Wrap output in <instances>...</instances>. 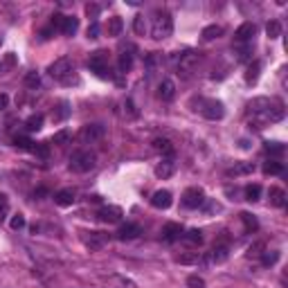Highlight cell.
I'll use <instances>...</instances> for the list:
<instances>
[{
	"mask_svg": "<svg viewBox=\"0 0 288 288\" xmlns=\"http://www.w3.org/2000/svg\"><path fill=\"white\" fill-rule=\"evenodd\" d=\"M173 171H176V162H173V158H165V160L158 162V167H156V176L162 178V180L173 176Z\"/></svg>",
	"mask_w": 288,
	"mask_h": 288,
	"instance_id": "cell-17",
	"label": "cell"
},
{
	"mask_svg": "<svg viewBox=\"0 0 288 288\" xmlns=\"http://www.w3.org/2000/svg\"><path fill=\"white\" fill-rule=\"evenodd\" d=\"M223 27L221 25H210V27H205L203 30V38L205 41H214V38H218V36H223Z\"/></svg>",
	"mask_w": 288,
	"mask_h": 288,
	"instance_id": "cell-28",
	"label": "cell"
},
{
	"mask_svg": "<svg viewBox=\"0 0 288 288\" xmlns=\"http://www.w3.org/2000/svg\"><path fill=\"white\" fill-rule=\"evenodd\" d=\"M158 95H160L162 101H171L173 95H176V83L171 79H162L160 86H158Z\"/></svg>",
	"mask_w": 288,
	"mask_h": 288,
	"instance_id": "cell-18",
	"label": "cell"
},
{
	"mask_svg": "<svg viewBox=\"0 0 288 288\" xmlns=\"http://www.w3.org/2000/svg\"><path fill=\"white\" fill-rule=\"evenodd\" d=\"M68 140H70V133H68V131H59V133H54L52 142H54V144H65Z\"/></svg>",
	"mask_w": 288,
	"mask_h": 288,
	"instance_id": "cell-46",
	"label": "cell"
},
{
	"mask_svg": "<svg viewBox=\"0 0 288 288\" xmlns=\"http://www.w3.org/2000/svg\"><path fill=\"white\" fill-rule=\"evenodd\" d=\"M48 72H50V77L56 79V81H61V83H72V81H77V79H72V63H70V59H56L54 63H50L48 68Z\"/></svg>",
	"mask_w": 288,
	"mask_h": 288,
	"instance_id": "cell-3",
	"label": "cell"
},
{
	"mask_svg": "<svg viewBox=\"0 0 288 288\" xmlns=\"http://www.w3.org/2000/svg\"><path fill=\"white\" fill-rule=\"evenodd\" d=\"M201 61V52H194V50H187V52L180 54V61H178V72H183L185 77H189L191 72L196 70Z\"/></svg>",
	"mask_w": 288,
	"mask_h": 288,
	"instance_id": "cell-8",
	"label": "cell"
},
{
	"mask_svg": "<svg viewBox=\"0 0 288 288\" xmlns=\"http://www.w3.org/2000/svg\"><path fill=\"white\" fill-rule=\"evenodd\" d=\"M88 68L97 72L99 77H106V70H108V52H106V50H95V52H90Z\"/></svg>",
	"mask_w": 288,
	"mask_h": 288,
	"instance_id": "cell-7",
	"label": "cell"
},
{
	"mask_svg": "<svg viewBox=\"0 0 288 288\" xmlns=\"http://www.w3.org/2000/svg\"><path fill=\"white\" fill-rule=\"evenodd\" d=\"M187 286L189 288H205V279L198 277V275H191V277H187Z\"/></svg>",
	"mask_w": 288,
	"mask_h": 288,
	"instance_id": "cell-40",
	"label": "cell"
},
{
	"mask_svg": "<svg viewBox=\"0 0 288 288\" xmlns=\"http://www.w3.org/2000/svg\"><path fill=\"white\" fill-rule=\"evenodd\" d=\"M0 45H3V36H0Z\"/></svg>",
	"mask_w": 288,
	"mask_h": 288,
	"instance_id": "cell-51",
	"label": "cell"
},
{
	"mask_svg": "<svg viewBox=\"0 0 288 288\" xmlns=\"http://www.w3.org/2000/svg\"><path fill=\"white\" fill-rule=\"evenodd\" d=\"M68 115H70V108H68V101H61V104H59V110L52 113V120H54V122H61V120H65Z\"/></svg>",
	"mask_w": 288,
	"mask_h": 288,
	"instance_id": "cell-36",
	"label": "cell"
},
{
	"mask_svg": "<svg viewBox=\"0 0 288 288\" xmlns=\"http://www.w3.org/2000/svg\"><path fill=\"white\" fill-rule=\"evenodd\" d=\"M101 135H104V126H101V124H88V126L81 128L79 140H81V142H95V140H99Z\"/></svg>",
	"mask_w": 288,
	"mask_h": 288,
	"instance_id": "cell-14",
	"label": "cell"
},
{
	"mask_svg": "<svg viewBox=\"0 0 288 288\" xmlns=\"http://www.w3.org/2000/svg\"><path fill=\"white\" fill-rule=\"evenodd\" d=\"M263 250H266V246H263L261 241H257V243H252V246H250L248 255H250V257H261V252H263Z\"/></svg>",
	"mask_w": 288,
	"mask_h": 288,
	"instance_id": "cell-43",
	"label": "cell"
},
{
	"mask_svg": "<svg viewBox=\"0 0 288 288\" xmlns=\"http://www.w3.org/2000/svg\"><path fill=\"white\" fill-rule=\"evenodd\" d=\"M266 34H268V38H279V36H281V25H279V20H270L268 25H266Z\"/></svg>",
	"mask_w": 288,
	"mask_h": 288,
	"instance_id": "cell-34",
	"label": "cell"
},
{
	"mask_svg": "<svg viewBox=\"0 0 288 288\" xmlns=\"http://www.w3.org/2000/svg\"><path fill=\"white\" fill-rule=\"evenodd\" d=\"M205 201H207L205 194L198 187H189L183 194V207H187V210H198V207L205 205Z\"/></svg>",
	"mask_w": 288,
	"mask_h": 288,
	"instance_id": "cell-10",
	"label": "cell"
},
{
	"mask_svg": "<svg viewBox=\"0 0 288 288\" xmlns=\"http://www.w3.org/2000/svg\"><path fill=\"white\" fill-rule=\"evenodd\" d=\"M266 153H270V156H284V151H286V146L281 144V142H266Z\"/></svg>",
	"mask_w": 288,
	"mask_h": 288,
	"instance_id": "cell-33",
	"label": "cell"
},
{
	"mask_svg": "<svg viewBox=\"0 0 288 288\" xmlns=\"http://www.w3.org/2000/svg\"><path fill=\"white\" fill-rule=\"evenodd\" d=\"M268 198L273 207H284L286 205V191L281 187H270L268 189Z\"/></svg>",
	"mask_w": 288,
	"mask_h": 288,
	"instance_id": "cell-20",
	"label": "cell"
},
{
	"mask_svg": "<svg viewBox=\"0 0 288 288\" xmlns=\"http://www.w3.org/2000/svg\"><path fill=\"white\" fill-rule=\"evenodd\" d=\"M97 216L101 218L104 223H117L120 218L124 216L122 214V207H117V205H106V207H101Z\"/></svg>",
	"mask_w": 288,
	"mask_h": 288,
	"instance_id": "cell-15",
	"label": "cell"
},
{
	"mask_svg": "<svg viewBox=\"0 0 288 288\" xmlns=\"http://www.w3.org/2000/svg\"><path fill=\"white\" fill-rule=\"evenodd\" d=\"M153 149L158 151V153H162V156H169V158L173 156V144L169 142L167 138H156L153 140Z\"/></svg>",
	"mask_w": 288,
	"mask_h": 288,
	"instance_id": "cell-23",
	"label": "cell"
},
{
	"mask_svg": "<svg viewBox=\"0 0 288 288\" xmlns=\"http://www.w3.org/2000/svg\"><path fill=\"white\" fill-rule=\"evenodd\" d=\"M173 32V18L169 11H156L153 23H151V34H153L156 41H165L171 36Z\"/></svg>",
	"mask_w": 288,
	"mask_h": 288,
	"instance_id": "cell-2",
	"label": "cell"
},
{
	"mask_svg": "<svg viewBox=\"0 0 288 288\" xmlns=\"http://www.w3.org/2000/svg\"><path fill=\"white\" fill-rule=\"evenodd\" d=\"M7 104H9V97H7V95H3V93H0V110H5V108H7Z\"/></svg>",
	"mask_w": 288,
	"mask_h": 288,
	"instance_id": "cell-49",
	"label": "cell"
},
{
	"mask_svg": "<svg viewBox=\"0 0 288 288\" xmlns=\"http://www.w3.org/2000/svg\"><path fill=\"white\" fill-rule=\"evenodd\" d=\"M286 115L284 101L277 97H255L248 104V124L250 128L255 126L257 131L270 126L275 122H281Z\"/></svg>",
	"mask_w": 288,
	"mask_h": 288,
	"instance_id": "cell-1",
	"label": "cell"
},
{
	"mask_svg": "<svg viewBox=\"0 0 288 288\" xmlns=\"http://www.w3.org/2000/svg\"><path fill=\"white\" fill-rule=\"evenodd\" d=\"M16 63V56H14V52H9L7 54V65H14Z\"/></svg>",
	"mask_w": 288,
	"mask_h": 288,
	"instance_id": "cell-50",
	"label": "cell"
},
{
	"mask_svg": "<svg viewBox=\"0 0 288 288\" xmlns=\"http://www.w3.org/2000/svg\"><path fill=\"white\" fill-rule=\"evenodd\" d=\"M171 203H173V196H171V191H167V189H158L156 194L151 196V205H153L156 210H169Z\"/></svg>",
	"mask_w": 288,
	"mask_h": 288,
	"instance_id": "cell-12",
	"label": "cell"
},
{
	"mask_svg": "<svg viewBox=\"0 0 288 288\" xmlns=\"http://www.w3.org/2000/svg\"><path fill=\"white\" fill-rule=\"evenodd\" d=\"M0 70H3V65H0Z\"/></svg>",
	"mask_w": 288,
	"mask_h": 288,
	"instance_id": "cell-52",
	"label": "cell"
},
{
	"mask_svg": "<svg viewBox=\"0 0 288 288\" xmlns=\"http://www.w3.org/2000/svg\"><path fill=\"white\" fill-rule=\"evenodd\" d=\"M52 30H59L65 36H75L79 30V20L75 16H63V14H54L52 16Z\"/></svg>",
	"mask_w": 288,
	"mask_h": 288,
	"instance_id": "cell-5",
	"label": "cell"
},
{
	"mask_svg": "<svg viewBox=\"0 0 288 288\" xmlns=\"http://www.w3.org/2000/svg\"><path fill=\"white\" fill-rule=\"evenodd\" d=\"M180 239H183L187 246H201L203 243V232L201 230H189V232H185Z\"/></svg>",
	"mask_w": 288,
	"mask_h": 288,
	"instance_id": "cell-25",
	"label": "cell"
},
{
	"mask_svg": "<svg viewBox=\"0 0 288 288\" xmlns=\"http://www.w3.org/2000/svg\"><path fill=\"white\" fill-rule=\"evenodd\" d=\"M133 30H135V34H140V36H144V32H146L144 16H135V20H133Z\"/></svg>",
	"mask_w": 288,
	"mask_h": 288,
	"instance_id": "cell-39",
	"label": "cell"
},
{
	"mask_svg": "<svg viewBox=\"0 0 288 288\" xmlns=\"http://www.w3.org/2000/svg\"><path fill=\"white\" fill-rule=\"evenodd\" d=\"M88 38H99V23H93L88 27Z\"/></svg>",
	"mask_w": 288,
	"mask_h": 288,
	"instance_id": "cell-48",
	"label": "cell"
},
{
	"mask_svg": "<svg viewBox=\"0 0 288 288\" xmlns=\"http://www.w3.org/2000/svg\"><path fill=\"white\" fill-rule=\"evenodd\" d=\"M230 257V248L228 246H214L212 252H205V255L201 257V263H205V266H214V263H225Z\"/></svg>",
	"mask_w": 288,
	"mask_h": 288,
	"instance_id": "cell-9",
	"label": "cell"
},
{
	"mask_svg": "<svg viewBox=\"0 0 288 288\" xmlns=\"http://www.w3.org/2000/svg\"><path fill=\"white\" fill-rule=\"evenodd\" d=\"M95 162H97V156H95L93 151H75V153L70 156V169L77 173L90 171V169L95 167Z\"/></svg>",
	"mask_w": 288,
	"mask_h": 288,
	"instance_id": "cell-4",
	"label": "cell"
},
{
	"mask_svg": "<svg viewBox=\"0 0 288 288\" xmlns=\"http://www.w3.org/2000/svg\"><path fill=\"white\" fill-rule=\"evenodd\" d=\"M279 261V250H263L261 252V263L263 266H275Z\"/></svg>",
	"mask_w": 288,
	"mask_h": 288,
	"instance_id": "cell-30",
	"label": "cell"
},
{
	"mask_svg": "<svg viewBox=\"0 0 288 288\" xmlns=\"http://www.w3.org/2000/svg\"><path fill=\"white\" fill-rule=\"evenodd\" d=\"M255 171V165L252 162H236L234 167L228 169V176H248V173Z\"/></svg>",
	"mask_w": 288,
	"mask_h": 288,
	"instance_id": "cell-22",
	"label": "cell"
},
{
	"mask_svg": "<svg viewBox=\"0 0 288 288\" xmlns=\"http://www.w3.org/2000/svg\"><path fill=\"white\" fill-rule=\"evenodd\" d=\"M25 126H27V131H41V128H43V115H41V113H36V115L27 117Z\"/></svg>",
	"mask_w": 288,
	"mask_h": 288,
	"instance_id": "cell-31",
	"label": "cell"
},
{
	"mask_svg": "<svg viewBox=\"0 0 288 288\" xmlns=\"http://www.w3.org/2000/svg\"><path fill=\"white\" fill-rule=\"evenodd\" d=\"M7 210H9V198L5 194H0V221L5 218V214H7Z\"/></svg>",
	"mask_w": 288,
	"mask_h": 288,
	"instance_id": "cell-47",
	"label": "cell"
},
{
	"mask_svg": "<svg viewBox=\"0 0 288 288\" xmlns=\"http://www.w3.org/2000/svg\"><path fill=\"white\" fill-rule=\"evenodd\" d=\"M124 30V23L120 16H113V18H108V36H120Z\"/></svg>",
	"mask_w": 288,
	"mask_h": 288,
	"instance_id": "cell-27",
	"label": "cell"
},
{
	"mask_svg": "<svg viewBox=\"0 0 288 288\" xmlns=\"http://www.w3.org/2000/svg\"><path fill=\"white\" fill-rule=\"evenodd\" d=\"M142 234V230H140V225L138 223H124L120 230H117V239L120 241H131L135 239V236H140Z\"/></svg>",
	"mask_w": 288,
	"mask_h": 288,
	"instance_id": "cell-16",
	"label": "cell"
},
{
	"mask_svg": "<svg viewBox=\"0 0 288 288\" xmlns=\"http://www.w3.org/2000/svg\"><path fill=\"white\" fill-rule=\"evenodd\" d=\"M25 86H27V88H34V90L41 86V77H38V72H27V77H25Z\"/></svg>",
	"mask_w": 288,
	"mask_h": 288,
	"instance_id": "cell-38",
	"label": "cell"
},
{
	"mask_svg": "<svg viewBox=\"0 0 288 288\" xmlns=\"http://www.w3.org/2000/svg\"><path fill=\"white\" fill-rule=\"evenodd\" d=\"M131 68H133V54L124 50V52L120 54V72H128Z\"/></svg>",
	"mask_w": 288,
	"mask_h": 288,
	"instance_id": "cell-32",
	"label": "cell"
},
{
	"mask_svg": "<svg viewBox=\"0 0 288 288\" xmlns=\"http://www.w3.org/2000/svg\"><path fill=\"white\" fill-rule=\"evenodd\" d=\"M259 196H261V187H259V185H248L246 187V201L255 203V201H259Z\"/></svg>",
	"mask_w": 288,
	"mask_h": 288,
	"instance_id": "cell-35",
	"label": "cell"
},
{
	"mask_svg": "<svg viewBox=\"0 0 288 288\" xmlns=\"http://www.w3.org/2000/svg\"><path fill=\"white\" fill-rule=\"evenodd\" d=\"M178 261H180V263H201V255H198V252H191V255H183V257H178Z\"/></svg>",
	"mask_w": 288,
	"mask_h": 288,
	"instance_id": "cell-42",
	"label": "cell"
},
{
	"mask_svg": "<svg viewBox=\"0 0 288 288\" xmlns=\"http://www.w3.org/2000/svg\"><path fill=\"white\" fill-rule=\"evenodd\" d=\"M257 34V25L255 23H243L239 30L234 32V43H250Z\"/></svg>",
	"mask_w": 288,
	"mask_h": 288,
	"instance_id": "cell-13",
	"label": "cell"
},
{
	"mask_svg": "<svg viewBox=\"0 0 288 288\" xmlns=\"http://www.w3.org/2000/svg\"><path fill=\"white\" fill-rule=\"evenodd\" d=\"M198 110L203 113V117H207V120H221L225 115V108L221 101L216 99H201L198 101Z\"/></svg>",
	"mask_w": 288,
	"mask_h": 288,
	"instance_id": "cell-6",
	"label": "cell"
},
{
	"mask_svg": "<svg viewBox=\"0 0 288 288\" xmlns=\"http://www.w3.org/2000/svg\"><path fill=\"white\" fill-rule=\"evenodd\" d=\"M241 221H243V225H246V232H257L259 230V221L250 212H241Z\"/></svg>",
	"mask_w": 288,
	"mask_h": 288,
	"instance_id": "cell-26",
	"label": "cell"
},
{
	"mask_svg": "<svg viewBox=\"0 0 288 288\" xmlns=\"http://www.w3.org/2000/svg\"><path fill=\"white\" fill-rule=\"evenodd\" d=\"M14 144L18 146V149H27V151L34 149V142H32L30 138H27V135H16V138H14Z\"/></svg>",
	"mask_w": 288,
	"mask_h": 288,
	"instance_id": "cell-37",
	"label": "cell"
},
{
	"mask_svg": "<svg viewBox=\"0 0 288 288\" xmlns=\"http://www.w3.org/2000/svg\"><path fill=\"white\" fill-rule=\"evenodd\" d=\"M162 234H165L167 243H173V241H178L180 236H183V225L180 223H167L165 230H162Z\"/></svg>",
	"mask_w": 288,
	"mask_h": 288,
	"instance_id": "cell-19",
	"label": "cell"
},
{
	"mask_svg": "<svg viewBox=\"0 0 288 288\" xmlns=\"http://www.w3.org/2000/svg\"><path fill=\"white\" fill-rule=\"evenodd\" d=\"M54 203H56L59 207H70L72 203H75V191H72V189H61V191H56Z\"/></svg>",
	"mask_w": 288,
	"mask_h": 288,
	"instance_id": "cell-21",
	"label": "cell"
},
{
	"mask_svg": "<svg viewBox=\"0 0 288 288\" xmlns=\"http://www.w3.org/2000/svg\"><path fill=\"white\" fill-rule=\"evenodd\" d=\"M99 11H101V7L99 5H86V14H88V18H93V23H97V16H99Z\"/></svg>",
	"mask_w": 288,
	"mask_h": 288,
	"instance_id": "cell-41",
	"label": "cell"
},
{
	"mask_svg": "<svg viewBox=\"0 0 288 288\" xmlns=\"http://www.w3.org/2000/svg\"><path fill=\"white\" fill-rule=\"evenodd\" d=\"M259 72H261V63H259V61H252V63L248 65L246 81H248V83H255L257 79H259Z\"/></svg>",
	"mask_w": 288,
	"mask_h": 288,
	"instance_id": "cell-29",
	"label": "cell"
},
{
	"mask_svg": "<svg viewBox=\"0 0 288 288\" xmlns=\"http://www.w3.org/2000/svg\"><path fill=\"white\" fill-rule=\"evenodd\" d=\"M25 228V216L23 214H14V218H11V230H23Z\"/></svg>",
	"mask_w": 288,
	"mask_h": 288,
	"instance_id": "cell-44",
	"label": "cell"
},
{
	"mask_svg": "<svg viewBox=\"0 0 288 288\" xmlns=\"http://www.w3.org/2000/svg\"><path fill=\"white\" fill-rule=\"evenodd\" d=\"M32 153H36L38 158H48L50 149H48V144H36V142H34V149H32Z\"/></svg>",
	"mask_w": 288,
	"mask_h": 288,
	"instance_id": "cell-45",
	"label": "cell"
},
{
	"mask_svg": "<svg viewBox=\"0 0 288 288\" xmlns=\"http://www.w3.org/2000/svg\"><path fill=\"white\" fill-rule=\"evenodd\" d=\"M263 173H268V176H279V173H284V165L270 158V160L263 162Z\"/></svg>",
	"mask_w": 288,
	"mask_h": 288,
	"instance_id": "cell-24",
	"label": "cell"
},
{
	"mask_svg": "<svg viewBox=\"0 0 288 288\" xmlns=\"http://www.w3.org/2000/svg\"><path fill=\"white\" fill-rule=\"evenodd\" d=\"M81 239L90 250H99V248H104L108 243V234H104V232H81Z\"/></svg>",
	"mask_w": 288,
	"mask_h": 288,
	"instance_id": "cell-11",
	"label": "cell"
}]
</instances>
